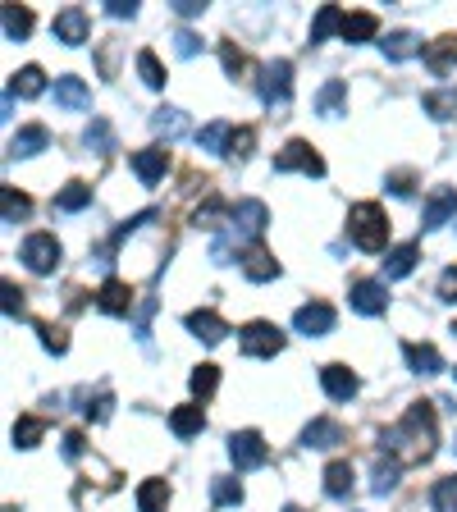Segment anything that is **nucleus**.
<instances>
[{"label":"nucleus","instance_id":"9d476101","mask_svg":"<svg viewBox=\"0 0 457 512\" xmlns=\"http://www.w3.org/2000/svg\"><path fill=\"white\" fill-rule=\"evenodd\" d=\"M293 325H298V334H307V339H320V334L334 330V307L330 302H307V307L293 311Z\"/></svg>","mask_w":457,"mask_h":512},{"label":"nucleus","instance_id":"8fccbe9b","mask_svg":"<svg viewBox=\"0 0 457 512\" xmlns=\"http://www.w3.org/2000/svg\"><path fill=\"white\" fill-rule=\"evenodd\" d=\"M174 51H179L183 60H192V55L202 51V37H197V32H188V28H179V32H174Z\"/></svg>","mask_w":457,"mask_h":512},{"label":"nucleus","instance_id":"5701e85b","mask_svg":"<svg viewBox=\"0 0 457 512\" xmlns=\"http://www.w3.org/2000/svg\"><path fill=\"white\" fill-rule=\"evenodd\" d=\"M243 275L252 279V284H266V279L279 275V261L266 252V247H247L243 252Z\"/></svg>","mask_w":457,"mask_h":512},{"label":"nucleus","instance_id":"20e7f679","mask_svg":"<svg viewBox=\"0 0 457 512\" xmlns=\"http://www.w3.org/2000/svg\"><path fill=\"white\" fill-rule=\"evenodd\" d=\"M261 101H266L270 110H288V101H293V64L288 60H270L266 69H261Z\"/></svg>","mask_w":457,"mask_h":512},{"label":"nucleus","instance_id":"49530a36","mask_svg":"<svg viewBox=\"0 0 457 512\" xmlns=\"http://www.w3.org/2000/svg\"><path fill=\"white\" fill-rule=\"evenodd\" d=\"M110 407H115V394H110V389H101V394H96V403L87 398L83 416H87V421H110Z\"/></svg>","mask_w":457,"mask_h":512},{"label":"nucleus","instance_id":"393cba45","mask_svg":"<svg viewBox=\"0 0 457 512\" xmlns=\"http://www.w3.org/2000/svg\"><path fill=\"white\" fill-rule=\"evenodd\" d=\"M380 46H384V55H389V60H412V55H421V37H416V32H407V28L389 32Z\"/></svg>","mask_w":457,"mask_h":512},{"label":"nucleus","instance_id":"de8ad7c7","mask_svg":"<svg viewBox=\"0 0 457 512\" xmlns=\"http://www.w3.org/2000/svg\"><path fill=\"white\" fill-rule=\"evenodd\" d=\"M256 147V128H234V142H229V156L234 160H247Z\"/></svg>","mask_w":457,"mask_h":512},{"label":"nucleus","instance_id":"dca6fc26","mask_svg":"<svg viewBox=\"0 0 457 512\" xmlns=\"http://www.w3.org/2000/svg\"><path fill=\"white\" fill-rule=\"evenodd\" d=\"M316 115H325V119L348 115V83H343V78H330V83L316 92Z\"/></svg>","mask_w":457,"mask_h":512},{"label":"nucleus","instance_id":"3c124183","mask_svg":"<svg viewBox=\"0 0 457 512\" xmlns=\"http://www.w3.org/2000/svg\"><path fill=\"white\" fill-rule=\"evenodd\" d=\"M220 60H224V69H229V74H234V78H238V74H243V69H247V55L238 51L234 42H224V46H220Z\"/></svg>","mask_w":457,"mask_h":512},{"label":"nucleus","instance_id":"603ef678","mask_svg":"<svg viewBox=\"0 0 457 512\" xmlns=\"http://www.w3.org/2000/svg\"><path fill=\"white\" fill-rule=\"evenodd\" d=\"M151 316H156V298H142V311H138V343H151Z\"/></svg>","mask_w":457,"mask_h":512},{"label":"nucleus","instance_id":"39448f33","mask_svg":"<svg viewBox=\"0 0 457 512\" xmlns=\"http://www.w3.org/2000/svg\"><path fill=\"white\" fill-rule=\"evenodd\" d=\"M60 243H55V234H32V238H23V247H19V261L32 270V275H51L55 266H60Z\"/></svg>","mask_w":457,"mask_h":512},{"label":"nucleus","instance_id":"37998d69","mask_svg":"<svg viewBox=\"0 0 457 512\" xmlns=\"http://www.w3.org/2000/svg\"><path fill=\"white\" fill-rule=\"evenodd\" d=\"M138 74L147 87H165V69H160L156 51H138Z\"/></svg>","mask_w":457,"mask_h":512},{"label":"nucleus","instance_id":"0eeeda50","mask_svg":"<svg viewBox=\"0 0 457 512\" xmlns=\"http://www.w3.org/2000/svg\"><path fill=\"white\" fill-rule=\"evenodd\" d=\"M238 348H243L247 357H275V352H284V334H279V325H270V320H252V325H243Z\"/></svg>","mask_w":457,"mask_h":512},{"label":"nucleus","instance_id":"423d86ee","mask_svg":"<svg viewBox=\"0 0 457 512\" xmlns=\"http://www.w3.org/2000/svg\"><path fill=\"white\" fill-rule=\"evenodd\" d=\"M275 170L279 174H311V179H320V174H325V160L316 156V147H311V142H302V138H293L288 142L284 151H279L275 156Z\"/></svg>","mask_w":457,"mask_h":512},{"label":"nucleus","instance_id":"cd10ccee","mask_svg":"<svg viewBox=\"0 0 457 512\" xmlns=\"http://www.w3.org/2000/svg\"><path fill=\"white\" fill-rule=\"evenodd\" d=\"M92 202V183H83V179H74V183H64L60 188V197H55V211H83V206Z\"/></svg>","mask_w":457,"mask_h":512},{"label":"nucleus","instance_id":"1a4fd4ad","mask_svg":"<svg viewBox=\"0 0 457 512\" xmlns=\"http://www.w3.org/2000/svg\"><path fill=\"white\" fill-rule=\"evenodd\" d=\"M348 302L352 311H362V316H380L389 307V293H384V279H357L348 288Z\"/></svg>","mask_w":457,"mask_h":512},{"label":"nucleus","instance_id":"72a5a7b5","mask_svg":"<svg viewBox=\"0 0 457 512\" xmlns=\"http://www.w3.org/2000/svg\"><path fill=\"white\" fill-rule=\"evenodd\" d=\"M83 142L96 151V156H110V151H115V128H110L106 119H92L87 133H83Z\"/></svg>","mask_w":457,"mask_h":512},{"label":"nucleus","instance_id":"c9c22d12","mask_svg":"<svg viewBox=\"0 0 457 512\" xmlns=\"http://www.w3.org/2000/svg\"><path fill=\"white\" fill-rule=\"evenodd\" d=\"M10 92H19V96H42V92H46V74L37 69V64H28V69H19V74L10 78Z\"/></svg>","mask_w":457,"mask_h":512},{"label":"nucleus","instance_id":"7c9ffc66","mask_svg":"<svg viewBox=\"0 0 457 512\" xmlns=\"http://www.w3.org/2000/svg\"><path fill=\"white\" fill-rule=\"evenodd\" d=\"M325 494H330V499H348L352 494V462H330V467H325Z\"/></svg>","mask_w":457,"mask_h":512},{"label":"nucleus","instance_id":"412c9836","mask_svg":"<svg viewBox=\"0 0 457 512\" xmlns=\"http://www.w3.org/2000/svg\"><path fill=\"white\" fill-rule=\"evenodd\" d=\"M403 357L416 375H439L444 371V357H439L435 343H403Z\"/></svg>","mask_w":457,"mask_h":512},{"label":"nucleus","instance_id":"f03ea898","mask_svg":"<svg viewBox=\"0 0 457 512\" xmlns=\"http://www.w3.org/2000/svg\"><path fill=\"white\" fill-rule=\"evenodd\" d=\"M266 224H270L266 202H256V197H243V202L234 206V215H229V229H224V234L211 243V256L220 261V266H229L234 247H243V243H252V238H261V234H266Z\"/></svg>","mask_w":457,"mask_h":512},{"label":"nucleus","instance_id":"a878e982","mask_svg":"<svg viewBox=\"0 0 457 512\" xmlns=\"http://www.w3.org/2000/svg\"><path fill=\"white\" fill-rule=\"evenodd\" d=\"M453 60H457V37H435V42L426 46V64L435 69L439 78L453 69Z\"/></svg>","mask_w":457,"mask_h":512},{"label":"nucleus","instance_id":"a211bd4d","mask_svg":"<svg viewBox=\"0 0 457 512\" xmlns=\"http://www.w3.org/2000/svg\"><path fill=\"white\" fill-rule=\"evenodd\" d=\"M183 325H188V330L197 334V339H202V343H220L224 334H229V325H224V320L215 316L211 307H202V311H188V316H183Z\"/></svg>","mask_w":457,"mask_h":512},{"label":"nucleus","instance_id":"bf43d9fd","mask_svg":"<svg viewBox=\"0 0 457 512\" xmlns=\"http://www.w3.org/2000/svg\"><path fill=\"white\" fill-rule=\"evenodd\" d=\"M284 512H302V508H284Z\"/></svg>","mask_w":457,"mask_h":512},{"label":"nucleus","instance_id":"e433bc0d","mask_svg":"<svg viewBox=\"0 0 457 512\" xmlns=\"http://www.w3.org/2000/svg\"><path fill=\"white\" fill-rule=\"evenodd\" d=\"M188 384H192V394L202 398H211L215 394V384H220V366H211V362H202V366H192V375H188Z\"/></svg>","mask_w":457,"mask_h":512},{"label":"nucleus","instance_id":"09e8293b","mask_svg":"<svg viewBox=\"0 0 457 512\" xmlns=\"http://www.w3.org/2000/svg\"><path fill=\"white\" fill-rule=\"evenodd\" d=\"M384 188L398 192V197H412V188H416V170H394L389 179H384Z\"/></svg>","mask_w":457,"mask_h":512},{"label":"nucleus","instance_id":"4d7b16f0","mask_svg":"<svg viewBox=\"0 0 457 512\" xmlns=\"http://www.w3.org/2000/svg\"><path fill=\"white\" fill-rule=\"evenodd\" d=\"M83 444H87V439L78 435V430H69V435H64V458L78 462V458H83Z\"/></svg>","mask_w":457,"mask_h":512},{"label":"nucleus","instance_id":"5fc2aeb1","mask_svg":"<svg viewBox=\"0 0 457 512\" xmlns=\"http://www.w3.org/2000/svg\"><path fill=\"white\" fill-rule=\"evenodd\" d=\"M5 316H28V311H23V293L14 284H5Z\"/></svg>","mask_w":457,"mask_h":512},{"label":"nucleus","instance_id":"2f4dec72","mask_svg":"<svg viewBox=\"0 0 457 512\" xmlns=\"http://www.w3.org/2000/svg\"><path fill=\"white\" fill-rule=\"evenodd\" d=\"M165 503H170V485L165 480H142L138 512H165Z\"/></svg>","mask_w":457,"mask_h":512},{"label":"nucleus","instance_id":"aec40b11","mask_svg":"<svg viewBox=\"0 0 457 512\" xmlns=\"http://www.w3.org/2000/svg\"><path fill=\"white\" fill-rule=\"evenodd\" d=\"M55 101H60L64 110H87V106H92V92H87L83 78L60 74V78H55Z\"/></svg>","mask_w":457,"mask_h":512},{"label":"nucleus","instance_id":"6e6552de","mask_svg":"<svg viewBox=\"0 0 457 512\" xmlns=\"http://www.w3.org/2000/svg\"><path fill=\"white\" fill-rule=\"evenodd\" d=\"M229 458H234L238 471H256L270 462V448L256 430H238V435H229Z\"/></svg>","mask_w":457,"mask_h":512},{"label":"nucleus","instance_id":"6e6d98bb","mask_svg":"<svg viewBox=\"0 0 457 512\" xmlns=\"http://www.w3.org/2000/svg\"><path fill=\"white\" fill-rule=\"evenodd\" d=\"M106 14H110V19H133V14H138V5H133V0H106Z\"/></svg>","mask_w":457,"mask_h":512},{"label":"nucleus","instance_id":"4be33fe9","mask_svg":"<svg viewBox=\"0 0 457 512\" xmlns=\"http://www.w3.org/2000/svg\"><path fill=\"white\" fill-rule=\"evenodd\" d=\"M170 430H174L179 439L202 435V430H206V412H202V403H183V407H174V412H170Z\"/></svg>","mask_w":457,"mask_h":512},{"label":"nucleus","instance_id":"7ed1b4c3","mask_svg":"<svg viewBox=\"0 0 457 512\" xmlns=\"http://www.w3.org/2000/svg\"><path fill=\"white\" fill-rule=\"evenodd\" d=\"M348 238L362 252H384L389 243V215H384L380 202H357L348 211Z\"/></svg>","mask_w":457,"mask_h":512},{"label":"nucleus","instance_id":"a19ab883","mask_svg":"<svg viewBox=\"0 0 457 512\" xmlns=\"http://www.w3.org/2000/svg\"><path fill=\"white\" fill-rule=\"evenodd\" d=\"M0 23H5V37H10V42H23V37L32 32V14H28V10H19V5H5Z\"/></svg>","mask_w":457,"mask_h":512},{"label":"nucleus","instance_id":"864d4df0","mask_svg":"<svg viewBox=\"0 0 457 512\" xmlns=\"http://www.w3.org/2000/svg\"><path fill=\"white\" fill-rule=\"evenodd\" d=\"M439 298H444V302H457V266H448L444 275H439Z\"/></svg>","mask_w":457,"mask_h":512},{"label":"nucleus","instance_id":"f257e3e1","mask_svg":"<svg viewBox=\"0 0 457 512\" xmlns=\"http://www.w3.org/2000/svg\"><path fill=\"white\" fill-rule=\"evenodd\" d=\"M380 444H384V453H389L398 467L430 462V453H435V444H439L435 407H430V403H412L403 412V421H394V426L380 435Z\"/></svg>","mask_w":457,"mask_h":512},{"label":"nucleus","instance_id":"052dcab7","mask_svg":"<svg viewBox=\"0 0 457 512\" xmlns=\"http://www.w3.org/2000/svg\"><path fill=\"white\" fill-rule=\"evenodd\" d=\"M453 375H457V371H453Z\"/></svg>","mask_w":457,"mask_h":512},{"label":"nucleus","instance_id":"79ce46f5","mask_svg":"<svg viewBox=\"0 0 457 512\" xmlns=\"http://www.w3.org/2000/svg\"><path fill=\"white\" fill-rule=\"evenodd\" d=\"M42 435H46V426L37 421V416H19V421H14V444L19 448H37Z\"/></svg>","mask_w":457,"mask_h":512},{"label":"nucleus","instance_id":"58836bf2","mask_svg":"<svg viewBox=\"0 0 457 512\" xmlns=\"http://www.w3.org/2000/svg\"><path fill=\"white\" fill-rule=\"evenodd\" d=\"M28 211H32V202L19 188H0V215H5V224H19Z\"/></svg>","mask_w":457,"mask_h":512},{"label":"nucleus","instance_id":"f704fd0d","mask_svg":"<svg viewBox=\"0 0 457 512\" xmlns=\"http://www.w3.org/2000/svg\"><path fill=\"white\" fill-rule=\"evenodd\" d=\"M371 490H375V494H394V490H398V462H394V458H375V467H371Z\"/></svg>","mask_w":457,"mask_h":512},{"label":"nucleus","instance_id":"c85d7f7f","mask_svg":"<svg viewBox=\"0 0 457 512\" xmlns=\"http://www.w3.org/2000/svg\"><path fill=\"white\" fill-rule=\"evenodd\" d=\"M416 256H421V252H416V243L394 247V252L384 256V275H389V279H403V275H412V270H416Z\"/></svg>","mask_w":457,"mask_h":512},{"label":"nucleus","instance_id":"f3484780","mask_svg":"<svg viewBox=\"0 0 457 512\" xmlns=\"http://www.w3.org/2000/svg\"><path fill=\"white\" fill-rule=\"evenodd\" d=\"M46 147H51V128L46 124H23L10 138V156H37Z\"/></svg>","mask_w":457,"mask_h":512},{"label":"nucleus","instance_id":"bb28decb","mask_svg":"<svg viewBox=\"0 0 457 512\" xmlns=\"http://www.w3.org/2000/svg\"><path fill=\"white\" fill-rule=\"evenodd\" d=\"M229 142H234V124H224V119H215V124H206L197 133V147L202 151H224L229 156Z\"/></svg>","mask_w":457,"mask_h":512},{"label":"nucleus","instance_id":"6ab92c4d","mask_svg":"<svg viewBox=\"0 0 457 512\" xmlns=\"http://www.w3.org/2000/svg\"><path fill=\"white\" fill-rule=\"evenodd\" d=\"M348 439V430L339 426V421H330V416H316L307 430H302V444L307 448H334V444H343Z\"/></svg>","mask_w":457,"mask_h":512},{"label":"nucleus","instance_id":"2eb2a0df","mask_svg":"<svg viewBox=\"0 0 457 512\" xmlns=\"http://www.w3.org/2000/svg\"><path fill=\"white\" fill-rule=\"evenodd\" d=\"M457 215V188H435L426 202V215H421V224L426 229H439V224H448Z\"/></svg>","mask_w":457,"mask_h":512},{"label":"nucleus","instance_id":"a18cd8bd","mask_svg":"<svg viewBox=\"0 0 457 512\" xmlns=\"http://www.w3.org/2000/svg\"><path fill=\"white\" fill-rule=\"evenodd\" d=\"M37 334H42V348H46V352H55V357H60L64 348H69L64 330H60V325H51V320H37Z\"/></svg>","mask_w":457,"mask_h":512},{"label":"nucleus","instance_id":"f8f14e48","mask_svg":"<svg viewBox=\"0 0 457 512\" xmlns=\"http://www.w3.org/2000/svg\"><path fill=\"white\" fill-rule=\"evenodd\" d=\"M55 42H64V46L87 42V10L83 5H69V10L55 14Z\"/></svg>","mask_w":457,"mask_h":512},{"label":"nucleus","instance_id":"c756f323","mask_svg":"<svg viewBox=\"0 0 457 512\" xmlns=\"http://www.w3.org/2000/svg\"><path fill=\"white\" fill-rule=\"evenodd\" d=\"M375 28H380V23H375V14H348V19H343V42L362 46V42H371V37H375Z\"/></svg>","mask_w":457,"mask_h":512},{"label":"nucleus","instance_id":"473e14b6","mask_svg":"<svg viewBox=\"0 0 457 512\" xmlns=\"http://www.w3.org/2000/svg\"><path fill=\"white\" fill-rule=\"evenodd\" d=\"M343 19H348V14H343L339 5H320L316 23H311V42H325L330 32H343Z\"/></svg>","mask_w":457,"mask_h":512},{"label":"nucleus","instance_id":"9b49d317","mask_svg":"<svg viewBox=\"0 0 457 512\" xmlns=\"http://www.w3.org/2000/svg\"><path fill=\"white\" fill-rule=\"evenodd\" d=\"M165 170H170V151L165 147H147V151H133V174H138L147 188H156L160 179H165Z\"/></svg>","mask_w":457,"mask_h":512},{"label":"nucleus","instance_id":"ddd939ff","mask_svg":"<svg viewBox=\"0 0 457 512\" xmlns=\"http://www.w3.org/2000/svg\"><path fill=\"white\" fill-rule=\"evenodd\" d=\"M320 384H325V394H330L334 403H348V398L357 394V375H352L343 362H330V366H325V371H320Z\"/></svg>","mask_w":457,"mask_h":512},{"label":"nucleus","instance_id":"4468645a","mask_svg":"<svg viewBox=\"0 0 457 512\" xmlns=\"http://www.w3.org/2000/svg\"><path fill=\"white\" fill-rule=\"evenodd\" d=\"M96 307L106 311V316H128V307H133V288H128L124 279H106L101 293H96Z\"/></svg>","mask_w":457,"mask_h":512},{"label":"nucleus","instance_id":"ea45409f","mask_svg":"<svg viewBox=\"0 0 457 512\" xmlns=\"http://www.w3.org/2000/svg\"><path fill=\"white\" fill-rule=\"evenodd\" d=\"M421 110L430 119H453L457 115V92H426L421 96Z\"/></svg>","mask_w":457,"mask_h":512},{"label":"nucleus","instance_id":"4c0bfd02","mask_svg":"<svg viewBox=\"0 0 457 512\" xmlns=\"http://www.w3.org/2000/svg\"><path fill=\"white\" fill-rule=\"evenodd\" d=\"M211 503L215 508H234V503H243V485H238L234 476H215L211 480Z\"/></svg>","mask_w":457,"mask_h":512},{"label":"nucleus","instance_id":"b1692460","mask_svg":"<svg viewBox=\"0 0 457 512\" xmlns=\"http://www.w3.org/2000/svg\"><path fill=\"white\" fill-rule=\"evenodd\" d=\"M151 128H156L165 142H174V138H183V133H188V115H183L179 106H160L156 115H151Z\"/></svg>","mask_w":457,"mask_h":512},{"label":"nucleus","instance_id":"13d9d810","mask_svg":"<svg viewBox=\"0 0 457 512\" xmlns=\"http://www.w3.org/2000/svg\"><path fill=\"white\" fill-rule=\"evenodd\" d=\"M174 10H179L183 19H197V14H202L206 5H202V0H174Z\"/></svg>","mask_w":457,"mask_h":512},{"label":"nucleus","instance_id":"c03bdc74","mask_svg":"<svg viewBox=\"0 0 457 512\" xmlns=\"http://www.w3.org/2000/svg\"><path fill=\"white\" fill-rule=\"evenodd\" d=\"M430 499H435V512H457V476H444V480H439Z\"/></svg>","mask_w":457,"mask_h":512}]
</instances>
